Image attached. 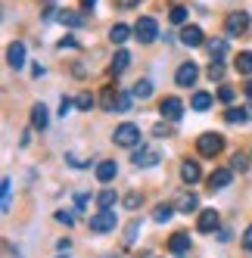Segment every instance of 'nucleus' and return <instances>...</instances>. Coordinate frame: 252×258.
<instances>
[{
  "label": "nucleus",
  "mask_w": 252,
  "mask_h": 258,
  "mask_svg": "<svg viewBox=\"0 0 252 258\" xmlns=\"http://www.w3.org/2000/svg\"><path fill=\"white\" fill-rule=\"evenodd\" d=\"M168 19H171L174 25H184V22H187V10H184V7H171Z\"/></svg>",
  "instance_id": "obj_31"
},
{
  "label": "nucleus",
  "mask_w": 252,
  "mask_h": 258,
  "mask_svg": "<svg viewBox=\"0 0 252 258\" xmlns=\"http://www.w3.org/2000/svg\"><path fill=\"white\" fill-rule=\"evenodd\" d=\"M200 177H203V168H200V162H190V159H187V162L181 165V180H184V183H196Z\"/></svg>",
  "instance_id": "obj_16"
},
{
  "label": "nucleus",
  "mask_w": 252,
  "mask_h": 258,
  "mask_svg": "<svg viewBox=\"0 0 252 258\" xmlns=\"http://www.w3.org/2000/svg\"><path fill=\"white\" fill-rule=\"evenodd\" d=\"M75 47H81V44H78V38H72V34H66L59 41V50H75Z\"/></svg>",
  "instance_id": "obj_36"
},
{
  "label": "nucleus",
  "mask_w": 252,
  "mask_h": 258,
  "mask_svg": "<svg viewBox=\"0 0 252 258\" xmlns=\"http://www.w3.org/2000/svg\"><path fill=\"white\" fill-rule=\"evenodd\" d=\"M196 78H200V69H196V62H181V66H177V72H174L177 87H193Z\"/></svg>",
  "instance_id": "obj_6"
},
{
  "label": "nucleus",
  "mask_w": 252,
  "mask_h": 258,
  "mask_svg": "<svg viewBox=\"0 0 252 258\" xmlns=\"http://www.w3.org/2000/svg\"><path fill=\"white\" fill-rule=\"evenodd\" d=\"M69 112H72V100H62V103H59V115L66 118Z\"/></svg>",
  "instance_id": "obj_40"
},
{
  "label": "nucleus",
  "mask_w": 252,
  "mask_h": 258,
  "mask_svg": "<svg viewBox=\"0 0 252 258\" xmlns=\"http://www.w3.org/2000/svg\"><path fill=\"white\" fill-rule=\"evenodd\" d=\"M159 112L165 115L168 121H177V118L184 115V103L177 100V97H165V100H162V106H159Z\"/></svg>",
  "instance_id": "obj_9"
},
{
  "label": "nucleus",
  "mask_w": 252,
  "mask_h": 258,
  "mask_svg": "<svg viewBox=\"0 0 252 258\" xmlns=\"http://www.w3.org/2000/svg\"><path fill=\"white\" fill-rule=\"evenodd\" d=\"M128 66H131V53L124 50V47H118V50H115V56H112V66H109V72H112V75H121V72L128 69Z\"/></svg>",
  "instance_id": "obj_14"
},
{
  "label": "nucleus",
  "mask_w": 252,
  "mask_h": 258,
  "mask_svg": "<svg viewBox=\"0 0 252 258\" xmlns=\"http://www.w3.org/2000/svg\"><path fill=\"white\" fill-rule=\"evenodd\" d=\"M190 106L196 109V112H206V109L212 106V94H206V90H196L193 100H190Z\"/></svg>",
  "instance_id": "obj_22"
},
{
  "label": "nucleus",
  "mask_w": 252,
  "mask_h": 258,
  "mask_svg": "<svg viewBox=\"0 0 252 258\" xmlns=\"http://www.w3.org/2000/svg\"><path fill=\"white\" fill-rule=\"evenodd\" d=\"M243 90H246V97H249V100H252V78H249V81H246V87H243Z\"/></svg>",
  "instance_id": "obj_48"
},
{
  "label": "nucleus",
  "mask_w": 252,
  "mask_h": 258,
  "mask_svg": "<svg viewBox=\"0 0 252 258\" xmlns=\"http://www.w3.org/2000/svg\"><path fill=\"white\" fill-rule=\"evenodd\" d=\"M246 162H249V156H246V153H237V156L230 159V168H233V171H246V168H249Z\"/></svg>",
  "instance_id": "obj_32"
},
{
  "label": "nucleus",
  "mask_w": 252,
  "mask_h": 258,
  "mask_svg": "<svg viewBox=\"0 0 252 258\" xmlns=\"http://www.w3.org/2000/svg\"><path fill=\"white\" fill-rule=\"evenodd\" d=\"M56 249H59V252H69V249H72V243H69V239H59Z\"/></svg>",
  "instance_id": "obj_44"
},
{
  "label": "nucleus",
  "mask_w": 252,
  "mask_h": 258,
  "mask_svg": "<svg viewBox=\"0 0 252 258\" xmlns=\"http://www.w3.org/2000/svg\"><path fill=\"white\" fill-rule=\"evenodd\" d=\"M59 22H62V25H69V28H81L87 19H84L78 10H62V13H59Z\"/></svg>",
  "instance_id": "obj_18"
},
{
  "label": "nucleus",
  "mask_w": 252,
  "mask_h": 258,
  "mask_svg": "<svg viewBox=\"0 0 252 258\" xmlns=\"http://www.w3.org/2000/svg\"><path fill=\"white\" fill-rule=\"evenodd\" d=\"M115 4H118V7H121V10H131V7H134V4H140V0H115Z\"/></svg>",
  "instance_id": "obj_42"
},
{
  "label": "nucleus",
  "mask_w": 252,
  "mask_h": 258,
  "mask_svg": "<svg viewBox=\"0 0 252 258\" xmlns=\"http://www.w3.org/2000/svg\"><path fill=\"white\" fill-rule=\"evenodd\" d=\"M115 174H118V162L106 159V162H100V165H97V180H100V183H109V180H115Z\"/></svg>",
  "instance_id": "obj_13"
},
{
  "label": "nucleus",
  "mask_w": 252,
  "mask_h": 258,
  "mask_svg": "<svg viewBox=\"0 0 252 258\" xmlns=\"http://www.w3.org/2000/svg\"><path fill=\"white\" fill-rule=\"evenodd\" d=\"M128 38H131V28L124 25V22H115V25L109 28V41H112V44H118V47H121Z\"/></svg>",
  "instance_id": "obj_19"
},
{
  "label": "nucleus",
  "mask_w": 252,
  "mask_h": 258,
  "mask_svg": "<svg viewBox=\"0 0 252 258\" xmlns=\"http://www.w3.org/2000/svg\"><path fill=\"white\" fill-rule=\"evenodd\" d=\"M115 199H118L115 190H100V193H97V206H100V212L112 209V206H115Z\"/></svg>",
  "instance_id": "obj_25"
},
{
  "label": "nucleus",
  "mask_w": 252,
  "mask_h": 258,
  "mask_svg": "<svg viewBox=\"0 0 252 258\" xmlns=\"http://www.w3.org/2000/svg\"><path fill=\"white\" fill-rule=\"evenodd\" d=\"M115 100H118V90L115 87H103V109H115Z\"/></svg>",
  "instance_id": "obj_28"
},
{
  "label": "nucleus",
  "mask_w": 252,
  "mask_h": 258,
  "mask_svg": "<svg viewBox=\"0 0 252 258\" xmlns=\"http://www.w3.org/2000/svg\"><path fill=\"white\" fill-rule=\"evenodd\" d=\"M81 4H84V10H94V7H97V0H81Z\"/></svg>",
  "instance_id": "obj_47"
},
{
  "label": "nucleus",
  "mask_w": 252,
  "mask_h": 258,
  "mask_svg": "<svg viewBox=\"0 0 252 258\" xmlns=\"http://www.w3.org/2000/svg\"><path fill=\"white\" fill-rule=\"evenodd\" d=\"M137 230H140V221H131V224H128V233H124V246H134V243H137Z\"/></svg>",
  "instance_id": "obj_33"
},
{
  "label": "nucleus",
  "mask_w": 252,
  "mask_h": 258,
  "mask_svg": "<svg viewBox=\"0 0 252 258\" xmlns=\"http://www.w3.org/2000/svg\"><path fill=\"white\" fill-rule=\"evenodd\" d=\"M171 215H174V206L162 202V206H156V212H153V221L156 224H165V221H171Z\"/></svg>",
  "instance_id": "obj_24"
},
{
  "label": "nucleus",
  "mask_w": 252,
  "mask_h": 258,
  "mask_svg": "<svg viewBox=\"0 0 252 258\" xmlns=\"http://www.w3.org/2000/svg\"><path fill=\"white\" fill-rule=\"evenodd\" d=\"M44 72H47V69H44V66L38 62V66H34V69H31V75H34V78H41V75H44Z\"/></svg>",
  "instance_id": "obj_45"
},
{
  "label": "nucleus",
  "mask_w": 252,
  "mask_h": 258,
  "mask_svg": "<svg viewBox=\"0 0 252 258\" xmlns=\"http://www.w3.org/2000/svg\"><path fill=\"white\" fill-rule=\"evenodd\" d=\"M75 106L81 109V112H87V109H94V97H91V94H78V100H75Z\"/></svg>",
  "instance_id": "obj_34"
},
{
  "label": "nucleus",
  "mask_w": 252,
  "mask_h": 258,
  "mask_svg": "<svg viewBox=\"0 0 252 258\" xmlns=\"http://www.w3.org/2000/svg\"><path fill=\"white\" fill-rule=\"evenodd\" d=\"M230 239V230H218V243H227Z\"/></svg>",
  "instance_id": "obj_46"
},
{
  "label": "nucleus",
  "mask_w": 252,
  "mask_h": 258,
  "mask_svg": "<svg viewBox=\"0 0 252 258\" xmlns=\"http://www.w3.org/2000/svg\"><path fill=\"white\" fill-rule=\"evenodd\" d=\"M224 121L227 124H240V121H252V106H243V109H227L224 112Z\"/></svg>",
  "instance_id": "obj_15"
},
{
  "label": "nucleus",
  "mask_w": 252,
  "mask_h": 258,
  "mask_svg": "<svg viewBox=\"0 0 252 258\" xmlns=\"http://www.w3.org/2000/svg\"><path fill=\"white\" fill-rule=\"evenodd\" d=\"M56 221L66 224V227H72V224H75V215H72V212H56Z\"/></svg>",
  "instance_id": "obj_39"
},
{
  "label": "nucleus",
  "mask_w": 252,
  "mask_h": 258,
  "mask_svg": "<svg viewBox=\"0 0 252 258\" xmlns=\"http://www.w3.org/2000/svg\"><path fill=\"white\" fill-rule=\"evenodd\" d=\"M115 224H118V215L112 209L97 212V215H91V221H87V227H91L94 233H109V230H115Z\"/></svg>",
  "instance_id": "obj_3"
},
{
  "label": "nucleus",
  "mask_w": 252,
  "mask_h": 258,
  "mask_svg": "<svg viewBox=\"0 0 252 258\" xmlns=\"http://www.w3.org/2000/svg\"><path fill=\"white\" fill-rule=\"evenodd\" d=\"M106 258H121V255H106Z\"/></svg>",
  "instance_id": "obj_49"
},
{
  "label": "nucleus",
  "mask_w": 252,
  "mask_h": 258,
  "mask_svg": "<svg viewBox=\"0 0 252 258\" xmlns=\"http://www.w3.org/2000/svg\"><path fill=\"white\" fill-rule=\"evenodd\" d=\"M131 162L137 165V168H153V165L162 162V153H159V150H150L147 143H140L137 150L131 153Z\"/></svg>",
  "instance_id": "obj_5"
},
{
  "label": "nucleus",
  "mask_w": 252,
  "mask_h": 258,
  "mask_svg": "<svg viewBox=\"0 0 252 258\" xmlns=\"http://www.w3.org/2000/svg\"><path fill=\"white\" fill-rule=\"evenodd\" d=\"M233 97H237V94H233V87H227V84L218 90V100H221V103H233Z\"/></svg>",
  "instance_id": "obj_37"
},
{
  "label": "nucleus",
  "mask_w": 252,
  "mask_h": 258,
  "mask_svg": "<svg viewBox=\"0 0 252 258\" xmlns=\"http://www.w3.org/2000/svg\"><path fill=\"white\" fill-rule=\"evenodd\" d=\"M243 246H246V249H252V224H249V227H246V233H243Z\"/></svg>",
  "instance_id": "obj_41"
},
{
  "label": "nucleus",
  "mask_w": 252,
  "mask_h": 258,
  "mask_svg": "<svg viewBox=\"0 0 252 258\" xmlns=\"http://www.w3.org/2000/svg\"><path fill=\"white\" fill-rule=\"evenodd\" d=\"M206 47H209V53H212V59H221L224 53H227V41H221V38H212Z\"/></svg>",
  "instance_id": "obj_27"
},
{
  "label": "nucleus",
  "mask_w": 252,
  "mask_h": 258,
  "mask_svg": "<svg viewBox=\"0 0 252 258\" xmlns=\"http://www.w3.org/2000/svg\"><path fill=\"white\" fill-rule=\"evenodd\" d=\"M131 90H118V100H115V109H118V112H128V109H131Z\"/></svg>",
  "instance_id": "obj_29"
},
{
  "label": "nucleus",
  "mask_w": 252,
  "mask_h": 258,
  "mask_svg": "<svg viewBox=\"0 0 252 258\" xmlns=\"http://www.w3.org/2000/svg\"><path fill=\"white\" fill-rule=\"evenodd\" d=\"M112 140H115L118 146H128V150H137V143H143V140H140V127L131 124V121L118 124V127H115V134H112Z\"/></svg>",
  "instance_id": "obj_2"
},
{
  "label": "nucleus",
  "mask_w": 252,
  "mask_h": 258,
  "mask_svg": "<svg viewBox=\"0 0 252 258\" xmlns=\"http://www.w3.org/2000/svg\"><path fill=\"white\" fill-rule=\"evenodd\" d=\"M75 206H78V209L87 206V193H78V196H75Z\"/></svg>",
  "instance_id": "obj_43"
},
{
  "label": "nucleus",
  "mask_w": 252,
  "mask_h": 258,
  "mask_svg": "<svg viewBox=\"0 0 252 258\" xmlns=\"http://www.w3.org/2000/svg\"><path fill=\"white\" fill-rule=\"evenodd\" d=\"M7 62H10V69H16V72L25 66V44H22V41H13V44L7 47Z\"/></svg>",
  "instance_id": "obj_10"
},
{
  "label": "nucleus",
  "mask_w": 252,
  "mask_h": 258,
  "mask_svg": "<svg viewBox=\"0 0 252 258\" xmlns=\"http://www.w3.org/2000/svg\"><path fill=\"white\" fill-rule=\"evenodd\" d=\"M47 121H50V118H47V106H44V103H34V106H31V124L38 127V131H44Z\"/></svg>",
  "instance_id": "obj_17"
},
{
  "label": "nucleus",
  "mask_w": 252,
  "mask_h": 258,
  "mask_svg": "<svg viewBox=\"0 0 252 258\" xmlns=\"http://www.w3.org/2000/svg\"><path fill=\"white\" fill-rule=\"evenodd\" d=\"M230 180H233V168H218V171H212L209 174V190H224L230 187Z\"/></svg>",
  "instance_id": "obj_11"
},
{
  "label": "nucleus",
  "mask_w": 252,
  "mask_h": 258,
  "mask_svg": "<svg viewBox=\"0 0 252 258\" xmlns=\"http://www.w3.org/2000/svg\"><path fill=\"white\" fill-rule=\"evenodd\" d=\"M209 78H212V81H221V78H224V62H221V59H212V66H209Z\"/></svg>",
  "instance_id": "obj_30"
},
{
  "label": "nucleus",
  "mask_w": 252,
  "mask_h": 258,
  "mask_svg": "<svg viewBox=\"0 0 252 258\" xmlns=\"http://www.w3.org/2000/svg\"><path fill=\"white\" fill-rule=\"evenodd\" d=\"M233 69H237L240 75L252 78V53H237V59H233Z\"/></svg>",
  "instance_id": "obj_21"
},
{
  "label": "nucleus",
  "mask_w": 252,
  "mask_h": 258,
  "mask_svg": "<svg viewBox=\"0 0 252 258\" xmlns=\"http://www.w3.org/2000/svg\"><path fill=\"white\" fill-rule=\"evenodd\" d=\"M196 150H200V156H206V159H215V156L224 150V137L215 134V131L200 134V140H196Z\"/></svg>",
  "instance_id": "obj_1"
},
{
  "label": "nucleus",
  "mask_w": 252,
  "mask_h": 258,
  "mask_svg": "<svg viewBox=\"0 0 252 258\" xmlns=\"http://www.w3.org/2000/svg\"><path fill=\"white\" fill-rule=\"evenodd\" d=\"M10 190H13V180H10V177H4V190H0V193H4V212L10 209Z\"/></svg>",
  "instance_id": "obj_38"
},
{
  "label": "nucleus",
  "mask_w": 252,
  "mask_h": 258,
  "mask_svg": "<svg viewBox=\"0 0 252 258\" xmlns=\"http://www.w3.org/2000/svg\"><path fill=\"white\" fill-rule=\"evenodd\" d=\"M218 224H221V215L215 209H206V212H200V218H196V230H200V233L218 230Z\"/></svg>",
  "instance_id": "obj_8"
},
{
  "label": "nucleus",
  "mask_w": 252,
  "mask_h": 258,
  "mask_svg": "<svg viewBox=\"0 0 252 258\" xmlns=\"http://www.w3.org/2000/svg\"><path fill=\"white\" fill-rule=\"evenodd\" d=\"M121 202H124V209H137L140 202H143V196H140V193H128V196H124Z\"/></svg>",
  "instance_id": "obj_35"
},
{
  "label": "nucleus",
  "mask_w": 252,
  "mask_h": 258,
  "mask_svg": "<svg viewBox=\"0 0 252 258\" xmlns=\"http://www.w3.org/2000/svg\"><path fill=\"white\" fill-rule=\"evenodd\" d=\"M168 249H171L174 255H184V252L190 249V236H187V233H174V236L168 239Z\"/></svg>",
  "instance_id": "obj_20"
},
{
  "label": "nucleus",
  "mask_w": 252,
  "mask_h": 258,
  "mask_svg": "<svg viewBox=\"0 0 252 258\" xmlns=\"http://www.w3.org/2000/svg\"><path fill=\"white\" fill-rule=\"evenodd\" d=\"M131 94H134L137 100H147V97L153 94V81H150V78H140V81L134 84V90H131Z\"/></svg>",
  "instance_id": "obj_26"
},
{
  "label": "nucleus",
  "mask_w": 252,
  "mask_h": 258,
  "mask_svg": "<svg viewBox=\"0 0 252 258\" xmlns=\"http://www.w3.org/2000/svg\"><path fill=\"white\" fill-rule=\"evenodd\" d=\"M224 28H227V34L230 38H237V34H246V28H249V13H230L227 19H224Z\"/></svg>",
  "instance_id": "obj_7"
},
{
  "label": "nucleus",
  "mask_w": 252,
  "mask_h": 258,
  "mask_svg": "<svg viewBox=\"0 0 252 258\" xmlns=\"http://www.w3.org/2000/svg\"><path fill=\"white\" fill-rule=\"evenodd\" d=\"M196 206H200V199H196L193 193H181V199H177V209H181L184 215H190V212H196Z\"/></svg>",
  "instance_id": "obj_23"
},
{
  "label": "nucleus",
  "mask_w": 252,
  "mask_h": 258,
  "mask_svg": "<svg viewBox=\"0 0 252 258\" xmlns=\"http://www.w3.org/2000/svg\"><path fill=\"white\" fill-rule=\"evenodd\" d=\"M134 34H137L140 44H153V41L159 38V25H156V19H153V16H140L137 25H134Z\"/></svg>",
  "instance_id": "obj_4"
},
{
  "label": "nucleus",
  "mask_w": 252,
  "mask_h": 258,
  "mask_svg": "<svg viewBox=\"0 0 252 258\" xmlns=\"http://www.w3.org/2000/svg\"><path fill=\"white\" fill-rule=\"evenodd\" d=\"M181 44H187V47H203V44H206L203 28H200V25H187V28L181 31Z\"/></svg>",
  "instance_id": "obj_12"
}]
</instances>
